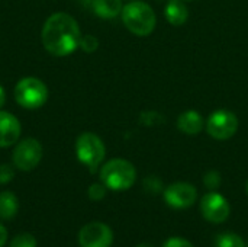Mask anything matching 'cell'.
<instances>
[{"instance_id":"1","label":"cell","mask_w":248,"mask_h":247,"mask_svg":"<svg viewBox=\"0 0 248 247\" xmlns=\"http://www.w3.org/2000/svg\"><path fill=\"white\" fill-rule=\"evenodd\" d=\"M81 31L77 20L64 12L51 15L41 32L44 48L54 57H65L73 54L81 41Z\"/></svg>"},{"instance_id":"2","label":"cell","mask_w":248,"mask_h":247,"mask_svg":"<svg viewBox=\"0 0 248 247\" xmlns=\"http://www.w3.org/2000/svg\"><path fill=\"white\" fill-rule=\"evenodd\" d=\"M122 22L134 35L147 36L155 28V13L153 7L144 1H131L122 9Z\"/></svg>"},{"instance_id":"3","label":"cell","mask_w":248,"mask_h":247,"mask_svg":"<svg viewBox=\"0 0 248 247\" xmlns=\"http://www.w3.org/2000/svg\"><path fill=\"white\" fill-rule=\"evenodd\" d=\"M137 179L134 165L125 159H112L100 169V182L112 191H126Z\"/></svg>"},{"instance_id":"4","label":"cell","mask_w":248,"mask_h":247,"mask_svg":"<svg viewBox=\"0 0 248 247\" xmlns=\"http://www.w3.org/2000/svg\"><path fill=\"white\" fill-rule=\"evenodd\" d=\"M13 95L19 106L25 109H38L48 100V87L36 77H25L16 83Z\"/></svg>"},{"instance_id":"5","label":"cell","mask_w":248,"mask_h":247,"mask_svg":"<svg viewBox=\"0 0 248 247\" xmlns=\"http://www.w3.org/2000/svg\"><path fill=\"white\" fill-rule=\"evenodd\" d=\"M106 154V147L102 138L93 132H83L76 141V156L90 173H94L102 165Z\"/></svg>"},{"instance_id":"6","label":"cell","mask_w":248,"mask_h":247,"mask_svg":"<svg viewBox=\"0 0 248 247\" xmlns=\"http://www.w3.org/2000/svg\"><path fill=\"white\" fill-rule=\"evenodd\" d=\"M238 130V118L234 112L227 109H219L211 114L206 122L208 134L219 141L230 140Z\"/></svg>"},{"instance_id":"7","label":"cell","mask_w":248,"mask_h":247,"mask_svg":"<svg viewBox=\"0 0 248 247\" xmlns=\"http://www.w3.org/2000/svg\"><path fill=\"white\" fill-rule=\"evenodd\" d=\"M42 146L35 138H25L17 143L13 150V165L16 169L31 172L35 169L42 159Z\"/></svg>"},{"instance_id":"8","label":"cell","mask_w":248,"mask_h":247,"mask_svg":"<svg viewBox=\"0 0 248 247\" xmlns=\"http://www.w3.org/2000/svg\"><path fill=\"white\" fill-rule=\"evenodd\" d=\"M201 213L206 221L212 224H222L228 220L231 208L227 198L215 191H211L201 199Z\"/></svg>"},{"instance_id":"9","label":"cell","mask_w":248,"mask_h":247,"mask_svg":"<svg viewBox=\"0 0 248 247\" xmlns=\"http://www.w3.org/2000/svg\"><path fill=\"white\" fill-rule=\"evenodd\" d=\"M163 198L170 208L174 210H186L190 208L198 199V191L193 185L186 182H174L169 185L164 192Z\"/></svg>"},{"instance_id":"10","label":"cell","mask_w":248,"mask_h":247,"mask_svg":"<svg viewBox=\"0 0 248 247\" xmlns=\"http://www.w3.org/2000/svg\"><path fill=\"white\" fill-rule=\"evenodd\" d=\"M113 243V231L105 223H89L78 233L80 247H110Z\"/></svg>"},{"instance_id":"11","label":"cell","mask_w":248,"mask_h":247,"mask_svg":"<svg viewBox=\"0 0 248 247\" xmlns=\"http://www.w3.org/2000/svg\"><path fill=\"white\" fill-rule=\"evenodd\" d=\"M20 122L17 118L6 111H0V148H6L19 141Z\"/></svg>"},{"instance_id":"12","label":"cell","mask_w":248,"mask_h":247,"mask_svg":"<svg viewBox=\"0 0 248 247\" xmlns=\"http://www.w3.org/2000/svg\"><path fill=\"white\" fill-rule=\"evenodd\" d=\"M177 128L187 135H196L203 128V119L199 112L186 111L177 118Z\"/></svg>"},{"instance_id":"13","label":"cell","mask_w":248,"mask_h":247,"mask_svg":"<svg viewBox=\"0 0 248 247\" xmlns=\"http://www.w3.org/2000/svg\"><path fill=\"white\" fill-rule=\"evenodd\" d=\"M166 19L173 26H182L186 23L189 17V10L183 0H169V3L164 7Z\"/></svg>"},{"instance_id":"14","label":"cell","mask_w":248,"mask_h":247,"mask_svg":"<svg viewBox=\"0 0 248 247\" xmlns=\"http://www.w3.org/2000/svg\"><path fill=\"white\" fill-rule=\"evenodd\" d=\"M92 9L102 19H113L122 13V0H93Z\"/></svg>"},{"instance_id":"15","label":"cell","mask_w":248,"mask_h":247,"mask_svg":"<svg viewBox=\"0 0 248 247\" xmlns=\"http://www.w3.org/2000/svg\"><path fill=\"white\" fill-rule=\"evenodd\" d=\"M19 210L17 198L13 192L4 191L0 192V218L1 220H12Z\"/></svg>"},{"instance_id":"16","label":"cell","mask_w":248,"mask_h":247,"mask_svg":"<svg viewBox=\"0 0 248 247\" xmlns=\"http://www.w3.org/2000/svg\"><path fill=\"white\" fill-rule=\"evenodd\" d=\"M246 242L235 233H222L215 239V247H246Z\"/></svg>"},{"instance_id":"17","label":"cell","mask_w":248,"mask_h":247,"mask_svg":"<svg viewBox=\"0 0 248 247\" xmlns=\"http://www.w3.org/2000/svg\"><path fill=\"white\" fill-rule=\"evenodd\" d=\"M142 188L150 195H158V194L164 192L163 182L157 176H148V178H145L144 182H142Z\"/></svg>"},{"instance_id":"18","label":"cell","mask_w":248,"mask_h":247,"mask_svg":"<svg viewBox=\"0 0 248 247\" xmlns=\"http://www.w3.org/2000/svg\"><path fill=\"white\" fill-rule=\"evenodd\" d=\"M9 247H36V239L29 233H22L13 237Z\"/></svg>"},{"instance_id":"19","label":"cell","mask_w":248,"mask_h":247,"mask_svg":"<svg viewBox=\"0 0 248 247\" xmlns=\"http://www.w3.org/2000/svg\"><path fill=\"white\" fill-rule=\"evenodd\" d=\"M221 173L217 170H209L205 176H203V183L209 191H217L221 186Z\"/></svg>"},{"instance_id":"20","label":"cell","mask_w":248,"mask_h":247,"mask_svg":"<svg viewBox=\"0 0 248 247\" xmlns=\"http://www.w3.org/2000/svg\"><path fill=\"white\" fill-rule=\"evenodd\" d=\"M106 186L103 183H93L87 189V195L92 201H102L106 197Z\"/></svg>"},{"instance_id":"21","label":"cell","mask_w":248,"mask_h":247,"mask_svg":"<svg viewBox=\"0 0 248 247\" xmlns=\"http://www.w3.org/2000/svg\"><path fill=\"white\" fill-rule=\"evenodd\" d=\"M99 47V41L96 36L93 35H84L81 36V41H80V48L84 51V52H94Z\"/></svg>"},{"instance_id":"22","label":"cell","mask_w":248,"mask_h":247,"mask_svg":"<svg viewBox=\"0 0 248 247\" xmlns=\"http://www.w3.org/2000/svg\"><path fill=\"white\" fill-rule=\"evenodd\" d=\"M163 122V116H160L157 112H144L141 115V124L153 127V125H158Z\"/></svg>"},{"instance_id":"23","label":"cell","mask_w":248,"mask_h":247,"mask_svg":"<svg viewBox=\"0 0 248 247\" xmlns=\"http://www.w3.org/2000/svg\"><path fill=\"white\" fill-rule=\"evenodd\" d=\"M15 178V169L10 165H0V185L9 183Z\"/></svg>"},{"instance_id":"24","label":"cell","mask_w":248,"mask_h":247,"mask_svg":"<svg viewBox=\"0 0 248 247\" xmlns=\"http://www.w3.org/2000/svg\"><path fill=\"white\" fill-rule=\"evenodd\" d=\"M163 247H195L189 240L183 237H170L164 242Z\"/></svg>"},{"instance_id":"25","label":"cell","mask_w":248,"mask_h":247,"mask_svg":"<svg viewBox=\"0 0 248 247\" xmlns=\"http://www.w3.org/2000/svg\"><path fill=\"white\" fill-rule=\"evenodd\" d=\"M6 240H7V231H6V229L0 224V247H3L6 245Z\"/></svg>"},{"instance_id":"26","label":"cell","mask_w":248,"mask_h":247,"mask_svg":"<svg viewBox=\"0 0 248 247\" xmlns=\"http://www.w3.org/2000/svg\"><path fill=\"white\" fill-rule=\"evenodd\" d=\"M4 103H6V92H4L3 86L0 84V108H3Z\"/></svg>"},{"instance_id":"27","label":"cell","mask_w":248,"mask_h":247,"mask_svg":"<svg viewBox=\"0 0 248 247\" xmlns=\"http://www.w3.org/2000/svg\"><path fill=\"white\" fill-rule=\"evenodd\" d=\"M137 247H153L150 243H141V245H138Z\"/></svg>"},{"instance_id":"28","label":"cell","mask_w":248,"mask_h":247,"mask_svg":"<svg viewBox=\"0 0 248 247\" xmlns=\"http://www.w3.org/2000/svg\"><path fill=\"white\" fill-rule=\"evenodd\" d=\"M247 195H248V182H247Z\"/></svg>"},{"instance_id":"29","label":"cell","mask_w":248,"mask_h":247,"mask_svg":"<svg viewBox=\"0 0 248 247\" xmlns=\"http://www.w3.org/2000/svg\"><path fill=\"white\" fill-rule=\"evenodd\" d=\"M183 1H192V0H183Z\"/></svg>"},{"instance_id":"30","label":"cell","mask_w":248,"mask_h":247,"mask_svg":"<svg viewBox=\"0 0 248 247\" xmlns=\"http://www.w3.org/2000/svg\"><path fill=\"white\" fill-rule=\"evenodd\" d=\"M246 247H248V246H246Z\"/></svg>"}]
</instances>
